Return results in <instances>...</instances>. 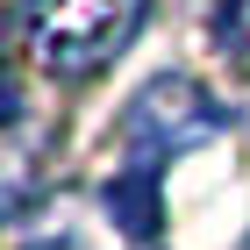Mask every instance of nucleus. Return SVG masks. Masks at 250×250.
Wrapping results in <instances>:
<instances>
[{
  "mask_svg": "<svg viewBox=\"0 0 250 250\" xmlns=\"http://www.w3.org/2000/svg\"><path fill=\"white\" fill-rule=\"evenodd\" d=\"M100 208L115 222V236H129L136 250H157V229H165V200H157V172L150 165H122L100 186Z\"/></svg>",
  "mask_w": 250,
  "mask_h": 250,
  "instance_id": "nucleus-3",
  "label": "nucleus"
},
{
  "mask_svg": "<svg viewBox=\"0 0 250 250\" xmlns=\"http://www.w3.org/2000/svg\"><path fill=\"white\" fill-rule=\"evenodd\" d=\"M222 129H229V107H222L200 79L165 72V79H150V86L122 107V157L157 172V165H172V157L214 143Z\"/></svg>",
  "mask_w": 250,
  "mask_h": 250,
  "instance_id": "nucleus-2",
  "label": "nucleus"
},
{
  "mask_svg": "<svg viewBox=\"0 0 250 250\" xmlns=\"http://www.w3.org/2000/svg\"><path fill=\"white\" fill-rule=\"evenodd\" d=\"M21 250H93V243H86V236H79L72 222H58V229H36Z\"/></svg>",
  "mask_w": 250,
  "mask_h": 250,
  "instance_id": "nucleus-4",
  "label": "nucleus"
},
{
  "mask_svg": "<svg viewBox=\"0 0 250 250\" xmlns=\"http://www.w3.org/2000/svg\"><path fill=\"white\" fill-rule=\"evenodd\" d=\"M150 0H21V43L43 72L86 79L136 36Z\"/></svg>",
  "mask_w": 250,
  "mask_h": 250,
  "instance_id": "nucleus-1",
  "label": "nucleus"
}]
</instances>
